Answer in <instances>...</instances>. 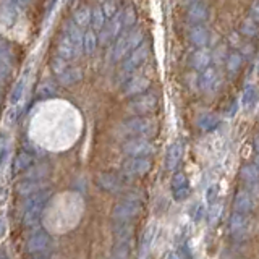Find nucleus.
<instances>
[{
	"instance_id": "5701e85b",
	"label": "nucleus",
	"mask_w": 259,
	"mask_h": 259,
	"mask_svg": "<svg viewBox=\"0 0 259 259\" xmlns=\"http://www.w3.org/2000/svg\"><path fill=\"white\" fill-rule=\"evenodd\" d=\"M62 86H75L83 79V70L79 67H68L60 76H57Z\"/></svg>"
},
{
	"instance_id": "9b49d317",
	"label": "nucleus",
	"mask_w": 259,
	"mask_h": 259,
	"mask_svg": "<svg viewBox=\"0 0 259 259\" xmlns=\"http://www.w3.org/2000/svg\"><path fill=\"white\" fill-rule=\"evenodd\" d=\"M51 237L46 230H36L29 235V238L26 240V251L29 254H37V253H44L49 248H51Z\"/></svg>"
},
{
	"instance_id": "a19ab883",
	"label": "nucleus",
	"mask_w": 259,
	"mask_h": 259,
	"mask_svg": "<svg viewBox=\"0 0 259 259\" xmlns=\"http://www.w3.org/2000/svg\"><path fill=\"white\" fill-rule=\"evenodd\" d=\"M121 13V21H123V28H133L135 26V23H136V10H135V7H126L123 12H120Z\"/></svg>"
},
{
	"instance_id": "f8f14e48",
	"label": "nucleus",
	"mask_w": 259,
	"mask_h": 259,
	"mask_svg": "<svg viewBox=\"0 0 259 259\" xmlns=\"http://www.w3.org/2000/svg\"><path fill=\"white\" fill-rule=\"evenodd\" d=\"M81 52H83V49L78 47L76 44H73L67 36L60 34L59 42H57V47H55V54L59 55L60 59L67 60L68 63L70 62H75V60L79 59Z\"/></svg>"
},
{
	"instance_id": "f03ea898",
	"label": "nucleus",
	"mask_w": 259,
	"mask_h": 259,
	"mask_svg": "<svg viewBox=\"0 0 259 259\" xmlns=\"http://www.w3.org/2000/svg\"><path fill=\"white\" fill-rule=\"evenodd\" d=\"M144 42V32L143 29H130L123 34H120L113 44V51H112V60L113 62H120L126 59V57L132 54L135 49H138Z\"/></svg>"
},
{
	"instance_id": "7c9ffc66",
	"label": "nucleus",
	"mask_w": 259,
	"mask_h": 259,
	"mask_svg": "<svg viewBox=\"0 0 259 259\" xmlns=\"http://www.w3.org/2000/svg\"><path fill=\"white\" fill-rule=\"evenodd\" d=\"M36 94L39 99H49V97H54L57 94V86H55V83H52V81L46 79L37 86Z\"/></svg>"
},
{
	"instance_id": "ddd939ff",
	"label": "nucleus",
	"mask_w": 259,
	"mask_h": 259,
	"mask_svg": "<svg viewBox=\"0 0 259 259\" xmlns=\"http://www.w3.org/2000/svg\"><path fill=\"white\" fill-rule=\"evenodd\" d=\"M149 86H151V79L148 76L133 75V76H130L125 81V84H123V96H126V97L140 96V94L148 91Z\"/></svg>"
},
{
	"instance_id": "412c9836",
	"label": "nucleus",
	"mask_w": 259,
	"mask_h": 259,
	"mask_svg": "<svg viewBox=\"0 0 259 259\" xmlns=\"http://www.w3.org/2000/svg\"><path fill=\"white\" fill-rule=\"evenodd\" d=\"M219 81V73H217V68L214 67H207L201 71L199 75V79H198V84L202 91H212L215 88V83Z\"/></svg>"
},
{
	"instance_id": "2eb2a0df",
	"label": "nucleus",
	"mask_w": 259,
	"mask_h": 259,
	"mask_svg": "<svg viewBox=\"0 0 259 259\" xmlns=\"http://www.w3.org/2000/svg\"><path fill=\"white\" fill-rule=\"evenodd\" d=\"M253 196L246 191V190H240L237 191V194H235L233 198V209L235 212L238 214H249L251 210H253Z\"/></svg>"
},
{
	"instance_id": "20e7f679",
	"label": "nucleus",
	"mask_w": 259,
	"mask_h": 259,
	"mask_svg": "<svg viewBox=\"0 0 259 259\" xmlns=\"http://www.w3.org/2000/svg\"><path fill=\"white\" fill-rule=\"evenodd\" d=\"M141 212V201L136 196H128L126 199L117 202L112 209V219L117 221L118 224L121 222H130L132 219H135L138 214Z\"/></svg>"
},
{
	"instance_id": "bb28decb",
	"label": "nucleus",
	"mask_w": 259,
	"mask_h": 259,
	"mask_svg": "<svg viewBox=\"0 0 259 259\" xmlns=\"http://www.w3.org/2000/svg\"><path fill=\"white\" fill-rule=\"evenodd\" d=\"M73 23L76 24L78 28H86L91 24V8L86 7V5H81L78 7L75 13H73Z\"/></svg>"
},
{
	"instance_id": "3c124183",
	"label": "nucleus",
	"mask_w": 259,
	"mask_h": 259,
	"mask_svg": "<svg viewBox=\"0 0 259 259\" xmlns=\"http://www.w3.org/2000/svg\"><path fill=\"white\" fill-rule=\"evenodd\" d=\"M4 2L12 4L13 7L18 8V10H23V8H26V7H28V4L31 2V0H4Z\"/></svg>"
},
{
	"instance_id": "c9c22d12",
	"label": "nucleus",
	"mask_w": 259,
	"mask_h": 259,
	"mask_svg": "<svg viewBox=\"0 0 259 259\" xmlns=\"http://www.w3.org/2000/svg\"><path fill=\"white\" fill-rule=\"evenodd\" d=\"M102 12L105 20H112L113 16L120 13V8H118V0H104V4L101 5Z\"/></svg>"
},
{
	"instance_id": "c03bdc74",
	"label": "nucleus",
	"mask_w": 259,
	"mask_h": 259,
	"mask_svg": "<svg viewBox=\"0 0 259 259\" xmlns=\"http://www.w3.org/2000/svg\"><path fill=\"white\" fill-rule=\"evenodd\" d=\"M49 174V168L47 167H42V165H39V167H32L28 170V177L29 180H42V177H46Z\"/></svg>"
},
{
	"instance_id": "ea45409f",
	"label": "nucleus",
	"mask_w": 259,
	"mask_h": 259,
	"mask_svg": "<svg viewBox=\"0 0 259 259\" xmlns=\"http://www.w3.org/2000/svg\"><path fill=\"white\" fill-rule=\"evenodd\" d=\"M13 59H15V54H13V47L10 46V42L0 39V60H4V62L12 65Z\"/></svg>"
},
{
	"instance_id": "4be33fe9",
	"label": "nucleus",
	"mask_w": 259,
	"mask_h": 259,
	"mask_svg": "<svg viewBox=\"0 0 259 259\" xmlns=\"http://www.w3.org/2000/svg\"><path fill=\"white\" fill-rule=\"evenodd\" d=\"M196 125L201 132H214V130L221 125V118H219L215 113H210V112H204V113H199L198 118H196Z\"/></svg>"
},
{
	"instance_id": "a211bd4d",
	"label": "nucleus",
	"mask_w": 259,
	"mask_h": 259,
	"mask_svg": "<svg viewBox=\"0 0 259 259\" xmlns=\"http://www.w3.org/2000/svg\"><path fill=\"white\" fill-rule=\"evenodd\" d=\"M248 229V217L246 214H238V212H233L230 221H229V232L232 237H243V233L246 232Z\"/></svg>"
},
{
	"instance_id": "a18cd8bd",
	"label": "nucleus",
	"mask_w": 259,
	"mask_h": 259,
	"mask_svg": "<svg viewBox=\"0 0 259 259\" xmlns=\"http://www.w3.org/2000/svg\"><path fill=\"white\" fill-rule=\"evenodd\" d=\"M190 193H191V188L188 185V186H183V188H178V190L172 191V196L175 201H186L190 198Z\"/></svg>"
},
{
	"instance_id": "f704fd0d",
	"label": "nucleus",
	"mask_w": 259,
	"mask_h": 259,
	"mask_svg": "<svg viewBox=\"0 0 259 259\" xmlns=\"http://www.w3.org/2000/svg\"><path fill=\"white\" fill-rule=\"evenodd\" d=\"M154 237H156V227L149 225L148 229L144 230L143 238H141V254H146L149 251L152 241H154Z\"/></svg>"
},
{
	"instance_id": "9d476101",
	"label": "nucleus",
	"mask_w": 259,
	"mask_h": 259,
	"mask_svg": "<svg viewBox=\"0 0 259 259\" xmlns=\"http://www.w3.org/2000/svg\"><path fill=\"white\" fill-rule=\"evenodd\" d=\"M121 29L125 28H123V21H121V13H118L112 20H109L107 24H104V28L99 31V42L102 46H107L112 40H117Z\"/></svg>"
},
{
	"instance_id": "c756f323",
	"label": "nucleus",
	"mask_w": 259,
	"mask_h": 259,
	"mask_svg": "<svg viewBox=\"0 0 259 259\" xmlns=\"http://www.w3.org/2000/svg\"><path fill=\"white\" fill-rule=\"evenodd\" d=\"M225 65H227V70H229V73H232V75L240 71L241 65H243V54L238 51H232L229 55H227Z\"/></svg>"
},
{
	"instance_id": "603ef678",
	"label": "nucleus",
	"mask_w": 259,
	"mask_h": 259,
	"mask_svg": "<svg viewBox=\"0 0 259 259\" xmlns=\"http://www.w3.org/2000/svg\"><path fill=\"white\" fill-rule=\"evenodd\" d=\"M5 230H7V225H5V219L0 215V238L5 235Z\"/></svg>"
},
{
	"instance_id": "a878e982",
	"label": "nucleus",
	"mask_w": 259,
	"mask_h": 259,
	"mask_svg": "<svg viewBox=\"0 0 259 259\" xmlns=\"http://www.w3.org/2000/svg\"><path fill=\"white\" fill-rule=\"evenodd\" d=\"M62 34L67 36L73 44H76L78 47L83 49V31L78 28L73 21H67L62 28Z\"/></svg>"
},
{
	"instance_id": "58836bf2",
	"label": "nucleus",
	"mask_w": 259,
	"mask_h": 259,
	"mask_svg": "<svg viewBox=\"0 0 259 259\" xmlns=\"http://www.w3.org/2000/svg\"><path fill=\"white\" fill-rule=\"evenodd\" d=\"M49 65H51V70H52V73H54L55 76H60L62 73L70 67L68 62H67V60H63V59H60V57L57 55V54L51 59V63H49Z\"/></svg>"
},
{
	"instance_id": "393cba45",
	"label": "nucleus",
	"mask_w": 259,
	"mask_h": 259,
	"mask_svg": "<svg viewBox=\"0 0 259 259\" xmlns=\"http://www.w3.org/2000/svg\"><path fill=\"white\" fill-rule=\"evenodd\" d=\"M18 13H20L18 8L8 2H4L2 7H0V23L4 26H13L16 23V18H18Z\"/></svg>"
},
{
	"instance_id": "b1692460",
	"label": "nucleus",
	"mask_w": 259,
	"mask_h": 259,
	"mask_svg": "<svg viewBox=\"0 0 259 259\" xmlns=\"http://www.w3.org/2000/svg\"><path fill=\"white\" fill-rule=\"evenodd\" d=\"M210 62H212V57H210V52L207 49H198L196 52L191 57V67L198 71H202L204 68L210 67Z\"/></svg>"
},
{
	"instance_id": "de8ad7c7",
	"label": "nucleus",
	"mask_w": 259,
	"mask_h": 259,
	"mask_svg": "<svg viewBox=\"0 0 259 259\" xmlns=\"http://www.w3.org/2000/svg\"><path fill=\"white\" fill-rule=\"evenodd\" d=\"M217 196H219V185L212 183L206 190V201L209 202V204H212V202H215Z\"/></svg>"
},
{
	"instance_id": "4c0bfd02",
	"label": "nucleus",
	"mask_w": 259,
	"mask_h": 259,
	"mask_svg": "<svg viewBox=\"0 0 259 259\" xmlns=\"http://www.w3.org/2000/svg\"><path fill=\"white\" fill-rule=\"evenodd\" d=\"M105 24V16L101 7H96L94 10H91V26L96 31H101Z\"/></svg>"
},
{
	"instance_id": "13d9d810",
	"label": "nucleus",
	"mask_w": 259,
	"mask_h": 259,
	"mask_svg": "<svg viewBox=\"0 0 259 259\" xmlns=\"http://www.w3.org/2000/svg\"><path fill=\"white\" fill-rule=\"evenodd\" d=\"M34 259H49V257H46V256H37V257H34Z\"/></svg>"
},
{
	"instance_id": "e433bc0d",
	"label": "nucleus",
	"mask_w": 259,
	"mask_h": 259,
	"mask_svg": "<svg viewBox=\"0 0 259 259\" xmlns=\"http://www.w3.org/2000/svg\"><path fill=\"white\" fill-rule=\"evenodd\" d=\"M24 88H26V81H24V78L16 81V84L13 86L12 93H10V104L12 105H16L21 101V97L24 94Z\"/></svg>"
},
{
	"instance_id": "4468645a",
	"label": "nucleus",
	"mask_w": 259,
	"mask_h": 259,
	"mask_svg": "<svg viewBox=\"0 0 259 259\" xmlns=\"http://www.w3.org/2000/svg\"><path fill=\"white\" fill-rule=\"evenodd\" d=\"M182 157H183V144L180 141L172 143L167 148V152H165V168L175 170L178 165H180Z\"/></svg>"
},
{
	"instance_id": "c85d7f7f",
	"label": "nucleus",
	"mask_w": 259,
	"mask_h": 259,
	"mask_svg": "<svg viewBox=\"0 0 259 259\" xmlns=\"http://www.w3.org/2000/svg\"><path fill=\"white\" fill-rule=\"evenodd\" d=\"M240 175H241V180L246 185L253 186V185H257V182H259V170L254 164L243 165L240 170Z\"/></svg>"
},
{
	"instance_id": "37998d69",
	"label": "nucleus",
	"mask_w": 259,
	"mask_h": 259,
	"mask_svg": "<svg viewBox=\"0 0 259 259\" xmlns=\"http://www.w3.org/2000/svg\"><path fill=\"white\" fill-rule=\"evenodd\" d=\"M206 210H204V206H202V202H194V204L190 207V215L193 219V222H199L202 217H204Z\"/></svg>"
},
{
	"instance_id": "79ce46f5",
	"label": "nucleus",
	"mask_w": 259,
	"mask_h": 259,
	"mask_svg": "<svg viewBox=\"0 0 259 259\" xmlns=\"http://www.w3.org/2000/svg\"><path fill=\"white\" fill-rule=\"evenodd\" d=\"M183 186H188V178L183 172H177L174 174L172 180H170V190L175 191L178 188H183Z\"/></svg>"
},
{
	"instance_id": "473e14b6",
	"label": "nucleus",
	"mask_w": 259,
	"mask_h": 259,
	"mask_svg": "<svg viewBox=\"0 0 259 259\" xmlns=\"http://www.w3.org/2000/svg\"><path fill=\"white\" fill-rule=\"evenodd\" d=\"M240 32L246 37H254L259 34V24L251 18H246V20H243V23L240 24Z\"/></svg>"
},
{
	"instance_id": "39448f33",
	"label": "nucleus",
	"mask_w": 259,
	"mask_h": 259,
	"mask_svg": "<svg viewBox=\"0 0 259 259\" xmlns=\"http://www.w3.org/2000/svg\"><path fill=\"white\" fill-rule=\"evenodd\" d=\"M148 57H149V46L148 42H143L140 47L135 49L126 59H123V63H121V68H120V78L128 79L130 76H133V73L148 60Z\"/></svg>"
},
{
	"instance_id": "f257e3e1",
	"label": "nucleus",
	"mask_w": 259,
	"mask_h": 259,
	"mask_svg": "<svg viewBox=\"0 0 259 259\" xmlns=\"http://www.w3.org/2000/svg\"><path fill=\"white\" fill-rule=\"evenodd\" d=\"M49 198H51V190L49 188L26 198V202H24V207H23V225L26 227V229H32V227H36L39 224L40 215H42V210L47 204Z\"/></svg>"
},
{
	"instance_id": "864d4df0",
	"label": "nucleus",
	"mask_w": 259,
	"mask_h": 259,
	"mask_svg": "<svg viewBox=\"0 0 259 259\" xmlns=\"http://www.w3.org/2000/svg\"><path fill=\"white\" fill-rule=\"evenodd\" d=\"M167 259H182V256L178 254V253H175V251H174V253H170V254L167 256Z\"/></svg>"
},
{
	"instance_id": "aec40b11",
	"label": "nucleus",
	"mask_w": 259,
	"mask_h": 259,
	"mask_svg": "<svg viewBox=\"0 0 259 259\" xmlns=\"http://www.w3.org/2000/svg\"><path fill=\"white\" fill-rule=\"evenodd\" d=\"M32 162H34L32 154H29L28 151H20L13 159V174L20 175V174L28 172V170L32 167Z\"/></svg>"
},
{
	"instance_id": "cd10ccee",
	"label": "nucleus",
	"mask_w": 259,
	"mask_h": 259,
	"mask_svg": "<svg viewBox=\"0 0 259 259\" xmlns=\"http://www.w3.org/2000/svg\"><path fill=\"white\" fill-rule=\"evenodd\" d=\"M256 101H257V89L254 86L248 84L245 89H243V93H241V101H240L241 109L249 110L256 104Z\"/></svg>"
},
{
	"instance_id": "423d86ee",
	"label": "nucleus",
	"mask_w": 259,
	"mask_h": 259,
	"mask_svg": "<svg viewBox=\"0 0 259 259\" xmlns=\"http://www.w3.org/2000/svg\"><path fill=\"white\" fill-rule=\"evenodd\" d=\"M159 99L154 93H143L140 96L132 97V101L128 102V110L135 113V115H148L157 109Z\"/></svg>"
},
{
	"instance_id": "0eeeda50",
	"label": "nucleus",
	"mask_w": 259,
	"mask_h": 259,
	"mask_svg": "<svg viewBox=\"0 0 259 259\" xmlns=\"http://www.w3.org/2000/svg\"><path fill=\"white\" fill-rule=\"evenodd\" d=\"M128 157H149L154 154V144L148 140V138H130L121 146Z\"/></svg>"
},
{
	"instance_id": "49530a36",
	"label": "nucleus",
	"mask_w": 259,
	"mask_h": 259,
	"mask_svg": "<svg viewBox=\"0 0 259 259\" xmlns=\"http://www.w3.org/2000/svg\"><path fill=\"white\" fill-rule=\"evenodd\" d=\"M10 71H12V65L7 63L4 60H0V84H4L5 81L10 76Z\"/></svg>"
},
{
	"instance_id": "7ed1b4c3",
	"label": "nucleus",
	"mask_w": 259,
	"mask_h": 259,
	"mask_svg": "<svg viewBox=\"0 0 259 259\" xmlns=\"http://www.w3.org/2000/svg\"><path fill=\"white\" fill-rule=\"evenodd\" d=\"M120 133L130 138H151L157 133V123L152 118L135 115L120 125Z\"/></svg>"
},
{
	"instance_id": "8fccbe9b",
	"label": "nucleus",
	"mask_w": 259,
	"mask_h": 259,
	"mask_svg": "<svg viewBox=\"0 0 259 259\" xmlns=\"http://www.w3.org/2000/svg\"><path fill=\"white\" fill-rule=\"evenodd\" d=\"M21 113H23V107H21L20 104H16V105H13V107L10 109V112H8V120L16 121L21 117Z\"/></svg>"
},
{
	"instance_id": "5fc2aeb1",
	"label": "nucleus",
	"mask_w": 259,
	"mask_h": 259,
	"mask_svg": "<svg viewBox=\"0 0 259 259\" xmlns=\"http://www.w3.org/2000/svg\"><path fill=\"white\" fill-rule=\"evenodd\" d=\"M254 148H256V151H257V154H259V135L256 136V140H254Z\"/></svg>"
},
{
	"instance_id": "09e8293b",
	"label": "nucleus",
	"mask_w": 259,
	"mask_h": 259,
	"mask_svg": "<svg viewBox=\"0 0 259 259\" xmlns=\"http://www.w3.org/2000/svg\"><path fill=\"white\" fill-rule=\"evenodd\" d=\"M248 18L256 21L259 24V0H253L249 5V12H248Z\"/></svg>"
},
{
	"instance_id": "6e6d98bb",
	"label": "nucleus",
	"mask_w": 259,
	"mask_h": 259,
	"mask_svg": "<svg viewBox=\"0 0 259 259\" xmlns=\"http://www.w3.org/2000/svg\"><path fill=\"white\" fill-rule=\"evenodd\" d=\"M254 165L257 167V170H259V156L256 157V160H254Z\"/></svg>"
},
{
	"instance_id": "4d7b16f0",
	"label": "nucleus",
	"mask_w": 259,
	"mask_h": 259,
	"mask_svg": "<svg viewBox=\"0 0 259 259\" xmlns=\"http://www.w3.org/2000/svg\"><path fill=\"white\" fill-rule=\"evenodd\" d=\"M0 259H8V257L5 256V253H0Z\"/></svg>"
},
{
	"instance_id": "f3484780",
	"label": "nucleus",
	"mask_w": 259,
	"mask_h": 259,
	"mask_svg": "<svg viewBox=\"0 0 259 259\" xmlns=\"http://www.w3.org/2000/svg\"><path fill=\"white\" fill-rule=\"evenodd\" d=\"M207 15H209V10L206 4L194 2L193 5L188 7V10H186V20L191 24H202L207 20Z\"/></svg>"
},
{
	"instance_id": "2f4dec72",
	"label": "nucleus",
	"mask_w": 259,
	"mask_h": 259,
	"mask_svg": "<svg viewBox=\"0 0 259 259\" xmlns=\"http://www.w3.org/2000/svg\"><path fill=\"white\" fill-rule=\"evenodd\" d=\"M222 210H224V206L221 204V202H212V204L209 206L207 209V222L210 227H214L219 221H221V215H222Z\"/></svg>"
},
{
	"instance_id": "1a4fd4ad",
	"label": "nucleus",
	"mask_w": 259,
	"mask_h": 259,
	"mask_svg": "<svg viewBox=\"0 0 259 259\" xmlns=\"http://www.w3.org/2000/svg\"><path fill=\"white\" fill-rule=\"evenodd\" d=\"M96 183L97 186L105 191V193H121L125 190V180L117 174H112V172H102L97 175L96 178Z\"/></svg>"
},
{
	"instance_id": "6ab92c4d",
	"label": "nucleus",
	"mask_w": 259,
	"mask_h": 259,
	"mask_svg": "<svg viewBox=\"0 0 259 259\" xmlns=\"http://www.w3.org/2000/svg\"><path fill=\"white\" fill-rule=\"evenodd\" d=\"M190 40L198 49H204L209 42V31L204 24H193L190 28Z\"/></svg>"
},
{
	"instance_id": "72a5a7b5",
	"label": "nucleus",
	"mask_w": 259,
	"mask_h": 259,
	"mask_svg": "<svg viewBox=\"0 0 259 259\" xmlns=\"http://www.w3.org/2000/svg\"><path fill=\"white\" fill-rule=\"evenodd\" d=\"M97 40H99V39H97L96 32L93 29L86 31L83 34V52L93 54L96 51V47H97Z\"/></svg>"
},
{
	"instance_id": "dca6fc26",
	"label": "nucleus",
	"mask_w": 259,
	"mask_h": 259,
	"mask_svg": "<svg viewBox=\"0 0 259 259\" xmlns=\"http://www.w3.org/2000/svg\"><path fill=\"white\" fill-rule=\"evenodd\" d=\"M15 190H16V193L20 194V196L29 198V196H32V194L46 190V183L42 180H29V178H24L23 182L16 183Z\"/></svg>"
},
{
	"instance_id": "6e6552de",
	"label": "nucleus",
	"mask_w": 259,
	"mask_h": 259,
	"mask_svg": "<svg viewBox=\"0 0 259 259\" xmlns=\"http://www.w3.org/2000/svg\"><path fill=\"white\" fill-rule=\"evenodd\" d=\"M152 164L149 157H130L121 164V174L125 177H143L151 170Z\"/></svg>"
}]
</instances>
